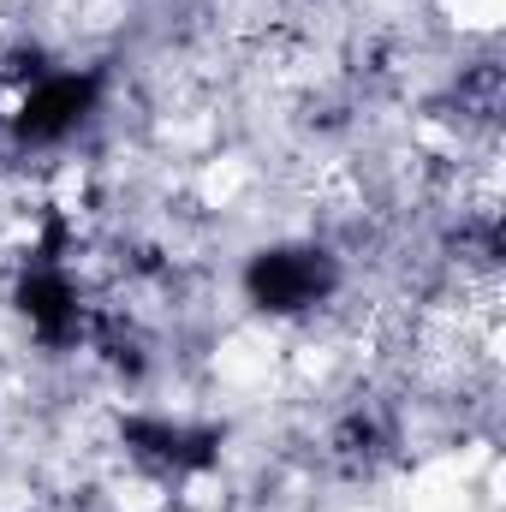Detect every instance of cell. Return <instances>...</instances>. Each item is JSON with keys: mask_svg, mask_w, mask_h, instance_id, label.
<instances>
[{"mask_svg": "<svg viewBox=\"0 0 506 512\" xmlns=\"http://www.w3.org/2000/svg\"><path fill=\"white\" fill-rule=\"evenodd\" d=\"M96 102V78L90 72H48L30 84L24 108H18V137L24 143H54L78 126Z\"/></svg>", "mask_w": 506, "mask_h": 512, "instance_id": "2", "label": "cell"}, {"mask_svg": "<svg viewBox=\"0 0 506 512\" xmlns=\"http://www.w3.org/2000/svg\"><path fill=\"white\" fill-rule=\"evenodd\" d=\"M334 292V262L322 251H268L251 262V298L262 310H310Z\"/></svg>", "mask_w": 506, "mask_h": 512, "instance_id": "1", "label": "cell"}]
</instances>
